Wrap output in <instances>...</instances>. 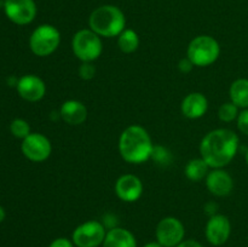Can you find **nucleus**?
Listing matches in <instances>:
<instances>
[{
	"label": "nucleus",
	"mask_w": 248,
	"mask_h": 247,
	"mask_svg": "<svg viewBox=\"0 0 248 247\" xmlns=\"http://www.w3.org/2000/svg\"><path fill=\"white\" fill-rule=\"evenodd\" d=\"M22 153L27 159L34 162L45 161L51 154V143L47 137L41 133H31L26 137L21 145Z\"/></svg>",
	"instance_id": "nucleus-10"
},
{
	"label": "nucleus",
	"mask_w": 248,
	"mask_h": 247,
	"mask_svg": "<svg viewBox=\"0 0 248 247\" xmlns=\"http://www.w3.org/2000/svg\"><path fill=\"white\" fill-rule=\"evenodd\" d=\"M184 225L174 217H166L156 227V240L164 247H176L183 241Z\"/></svg>",
	"instance_id": "nucleus-8"
},
{
	"label": "nucleus",
	"mask_w": 248,
	"mask_h": 247,
	"mask_svg": "<svg viewBox=\"0 0 248 247\" xmlns=\"http://www.w3.org/2000/svg\"><path fill=\"white\" fill-rule=\"evenodd\" d=\"M230 232H232L230 220L223 215L212 216L206 225V237L208 242L215 246L224 245L229 240Z\"/></svg>",
	"instance_id": "nucleus-11"
},
{
	"label": "nucleus",
	"mask_w": 248,
	"mask_h": 247,
	"mask_svg": "<svg viewBox=\"0 0 248 247\" xmlns=\"http://www.w3.org/2000/svg\"><path fill=\"white\" fill-rule=\"evenodd\" d=\"M152 138L142 126H128L121 133L119 139V152L125 161L130 164H140L152 157Z\"/></svg>",
	"instance_id": "nucleus-2"
},
{
	"label": "nucleus",
	"mask_w": 248,
	"mask_h": 247,
	"mask_svg": "<svg viewBox=\"0 0 248 247\" xmlns=\"http://www.w3.org/2000/svg\"><path fill=\"white\" fill-rule=\"evenodd\" d=\"M119 48L123 51L124 53H132L140 46V38L138 34L132 29H125L123 33L119 35L118 39Z\"/></svg>",
	"instance_id": "nucleus-20"
},
{
	"label": "nucleus",
	"mask_w": 248,
	"mask_h": 247,
	"mask_svg": "<svg viewBox=\"0 0 248 247\" xmlns=\"http://www.w3.org/2000/svg\"><path fill=\"white\" fill-rule=\"evenodd\" d=\"M237 128L244 135L248 136V108L244 109L237 116Z\"/></svg>",
	"instance_id": "nucleus-25"
},
{
	"label": "nucleus",
	"mask_w": 248,
	"mask_h": 247,
	"mask_svg": "<svg viewBox=\"0 0 248 247\" xmlns=\"http://www.w3.org/2000/svg\"><path fill=\"white\" fill-rule=\"evenodd\" d=\"M239 149V137L228 128L208 132L200 144L201 157L212 169H222L232 162Z\"/></svg>",
	"instance_id": "nucleus-1"
},
{
	"label": "nucleus",
	"mask_w": 248,
	"mask_h": 247,
	"mask_svg": "<svg viewBox=\"0 0 248 247\" xmlns=\"http://www.w3.org/2000/svg\"><path fill=\"white\" fill-rule=\"evenodd\" d=\"M10 131H11V133L15 137L24 139V138L31 135V126L23 119H15L10 124Z\"/></svg>",
	"instance_id": "nucleus-22"
},
{
	"label": "nucleus",
	"mask_w": 248,
	"mask_h": 247,
	"mask_svg": "<svg viewBox=\"0 0 248 247\" xmlns=\"http://www.w3.org/2000/svg\"><path fill=\"white\" fill-rule=\"evenodd\" d=\"M17 92L28 102H38L45 96V82L36 75H24L17 81Z\"/></svg>",
	"instance_id": "nucleus-13"
},
{
	"label": "nucleus",
	"mask_w": 248,
	"mask_h": 247,
	"mask_svg": "<svg viewBox=\"0 0 248 247\" xmlns=\"http://www.w3.org/2000/svg\"><path fill=\"white\" fill-rule=\"evenodd\" d=\"M61 41V34L51 24H41L31 33L29 46L34 55L46 57L57 50Z\"/></svg>",
	"instance_id": "nucleus-6"
},
{
	"label": "nucleus",
	"mask_w": 248,
	"mask_h": 247,
	"mask_svg": "<svg viewBox=\"0 0 248 247\" xmlns=\"http://www.w3.org/2000/svg\"><path fill=\"white\" fill-rule=\"evenodd\" d=\"M4 10L7 18L19 26L29 24L36 16L34 0H4Z\"/></svg>",
	"instance_id": "nucleus-9"
},
{
	"label": "nucleus",
	"mask_w": 248,
	"mask_h": 247,
	"mask_svg": "<svg viewBox=\"0 0 248 247\" xmlns=\"http://www.w3.org/2000/svg\"><path fill=\"white\" fill-rule=\"evenodd\" d=\"M210 166L207 165V162L200 157V159H193L188 162V165L186 166V176L188 177V179L193 182H199L202 178L207 177V174Z\"/></svg>",
	"instance_id": "nucleus-19"
},
{
	"label": "nucleus",
	"mask_w": 248,
	"mask_h": 247,
	"mask_svg": "<svg viewBox=\"0 0 248 247\" xmlns=\"http://www.w3.org/2000/svg\"><path fill=\"white\" fill-rule=\"evenodd\" d=\"M206 185L213 195L227 196L232 193L234 182L228 172L223 171L222 169H215L207 174Z\"/></svg>",
	"instance_id": "nucleus-14"
},
{
	"label": "nucleus",
	"mask_w": 248,
	"mask_h": 247,
	"mask_svg": "<svg viewBox=\"0 0 248 247\" xmlns=\"http://www.w3.org/2000/svg\"><path fill=\"white\" fill-rule=\"evenodd\" d=\"M239 114V107L232 102L224 103L218 109V118L224 123H230V121L235 120V119H237Z\"/></svg>",
	"instance_id": "nucleus-21"
},
{
	"label": "nucleus",
	"mask_w": 248,
	"mask_h": 247,
	"mask_svg": "<svg viewBox=\"0 0 248 247\" xmlns=\"http://www.w3.org/2000/svg\"><path fill=\"white\" fill-rule=\"evenodd\" d=\"M106 235L103 224L97 220H89L73 232V244L77 247H98L103 245Z\"/></svg>",
	"instance_id": "nucleus-7"
},
{
	"label": "nucleus",
	"mask_w": 248,
	"mask_h": 247,
	"mask_svg": "<svg viewBox=\"0 0 248 247\" xmlns=\"http://www.w3.org/2000/svg\"><path fill=\"white\" fill-rule=\"evenodd\" d=\"M90 28L96 34L106 38L118 36L125 31L126 18L124 12L114 5H103L90 16Z\"/></svg>",
	"instance_id": "nucleus-3"
},
{
	"label": "nucleus",
	"mask_w": 248,
	"mask_h": 247,
	"mask_svg": "<svg viewBox=\"0 0 248 247\" xmlns=\"http://www.w3.org/2000/svg\"><path fill=\"white\" fill-rule=\"evenodd\" d=\"M72 48L80 61L92 62L101 56L103 47L98 34L92 29H81L73 38Z\"/></svg>",
	"instance_id": "nucleus-5"
},
{
	"label": "nucleus",
	"mask_w": 248,
	"mask_h": 247,
	"mask_svg": "<svg viewBox=\"0 0 248 247\" xmlns=\"http://www.w3.org/2000/svg\"><path fill=\"white\" fill-rule=\"evenodd\" d=\"M230 98L239 108H248V79H237L230 86Z\"/></svg>",
	"instance_id": "nucleus-18"
},
{
	"label": "nucleus",
	"mask_w": 248,
	"mask_h": 247,
	"mask_svg": "<svg viewBox=\"0 0 248 247\" xmlns=\"http://www.w3.org/2000/svg\"><path fill=\"white\" fill-rule=\"evenodd\" d=\"M103 247H137V242L132 232L127 229L113 228L107 232Z\"/></svg>",
	"instance_id": "nucleus-17"
},
{
	"label": "nucleus",
	"mask_w": 248,
	"mask_h": 247,
	"mask_svg": "<svg viewBox=\"0 0 248 247\" xmlns=\"http://www.w3.org/2000/svg\"><path fill=\"white\" fill-rule=\"evenodd\" d=\"M144 247H164L162 245H160L157 241H152V242H148Z\"/></svg>",
	"instance_id": "nucleus-29"
},
{
	"label": "nucleus",
	"mask_w": 248,
	"mask_h": 247,
	"mask_svg": "<svg viewBox=\"0 0 248 247\" xmlns=\"http://www.w3.org/2000/svg\"><path fill=\"white\" fill-rule=\"evenodd\" d=\"M220 46L215 38L199 35L188 46V58L196 67H207L218 60Z\"/></svg>",
	"instance_id": "nucleus-4"
},
{
	"label": "nucleus",
	"mask_w": 248,
	"mask_h": 247,
	"mask_svg": "<svg viewBox=\"0 0 248 247\" xmlns=\"http://www.w3.org/2000/svg\"><path fill=\"white\" fill-rule=\"evenodd\" d=\"M152 157L154 160H156L160 164H164V162H169L170 159H171V155L167 152L165 148L162 147H154L152 153Z\"/></svg>",
	"instance_id": "nucleus-24"
},
{
	"label": "nucleus",
	"mask_w": 248,
	"mask_h": 247,
	"mask_svg": "<svg viewBox=\"0 0 248 247\" xmlns=\"http://www.w3.org/2000/svg\"><path fill=\"white\" fill-rule=\"evenodd\" d=\"M208 108L207 98L200 92L189 93L182 102V113L189 119H199L205 115Z\"/></svg>",
	"instance_id": "nucleus-15"
},
{
	"label": "nucleus",
	"mask_w": 248,
	"mask_h": 247,
	"mask_svg": "<svg viewBox=\"0 0 248 247\" xmlns=\"http://www.w3.org/2000/svg\"><path fill=\"white\" fill-rule=\"evenodd\" d=\"M115 193L123 201L135 202L142 196L143 184L135 174H124L116 181Z\"/></svg>",
	"instance_id": "nucleus-12"
},
{
	"label": "nucleus",
	"mask_w": 248,
	"mask_h": 247,
	"mask_svg": "<svg viewBox=\"0 0 248 247\" xmlns=\"http://www.w3.org/2000/svg\"><path fill=\"white\" fill-rule=\"evenodd\" d=\"M176 247H202V245L199 244L195 240H186V241H182L181 244Z\"/></svg>",
	"instance_id": "nucleus-28"
},
{
	"label": "nucleus",
	"mask_w": 248,
	"mask_h": 247,
	"mask_svg": "<svg viewBox=\"0 0 248 247\" xmlns=\"http://www.w3.org/2000/svg\"><path fill=\"white\" fill-rule=\"evenodd\" d=\"M5 216H6L5 215V210L1 207V206H0V223L5 219Z\"/></svg>",
	"instance_id": "nucleus-30"
},
{
	"label": "nucleus",
	"mask_w": 248,
	"mask_h": 247,
	"mask_svg": "<svg viewBox=\"0 0 248 247\" xmlns=\"http://www.w3.org/2000/svg\"><path fill=\"white\" fill-rule=\"evenodd\" d=\"M74 246L75 245L73 244L72 241H69L68 239H65V237H58V239L53 240L48 247H74Z\"/></svg>",
	"instance_id": "nucleus-26"
},
{
	"label": "nucleus",
	"mask_w": 248,
	"mask_h": 247,
	"mask_svg": "<svg viewBox=\"0 0 248 247\" xmlns=\"http://www.w3.org/2000/svg\"><path fill=\"white\" fill-rule=\"evenodd\" d=\"M60 115L69 125H81L87 118V109L80 101L70 99L62 104Z\"/></svg>",
	"instance_id": "nucleus-16"
},
{
	"label": "nucleus",
	"mask_w": 248,
	"mask_h": 247,
	"mask_svg": "<svg viewBox=\"0 0 248 247\" xmlns=\"http://www.w3.org/2000/svg\"><path fill=\"white\" fill-rule=\"evenodd\" d=\"M245 157H246V164H247V166H248V150L246 152V156H245Z\"/></svg>",
	"instance_id": "nucleus-31"
},
{
	"label": "nucleus",
	"mask_w": 248,
	"mask_h": 247,
	"mask_svg": "<svg viewBox=\"0 0 248 247\" xmlns=\"http://www.w3.org/2000/svg\"><path fill=\"white\" fill-rule=\"evenodd\" d=\"M193 65H194L193 62H191V61L186 57V58H184V60H181V62H179V64H178V68L181 72L189 73L191 70V68H193Z\"/></svg>",
	"instance_id": "nucleus-27"
},
{
	"label": "nucleus",
	"mask_w": 248,
	"mask_h": 247,
	"mask_svg": "<svg viewBox=\"0 0 248 247\" xmlns=\"http://www.w3.org/2000/svg\"><path fill=\"white\" fill-rule=\"evenodd\" d=\"M79 75L84 80H91L96 75V68L91 62H82L79 68Z\"/></svg>",
	"instance_id": "nucleus-23"
}]
</instances>
